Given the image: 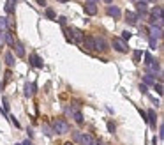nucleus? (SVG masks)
Here are the masks:
<instances>
[{
	"mask_svg": "<svg viewBox=\"0 0 164 145\" xmlns=\"http://www.w3.org/2000/svg\"><path fill=\"white\" fill-rule=\"evenodd\" d=\"M51 126H53V133H57V134H66V133H69V129H71V126H69L64 118H53Z\"/></svg>",
	"mask_w": 164,
	"mask_h": 145,
	"instance_id": "obj_1",
	"label": "nucleus"
},
{
	"mask_svg": "<svg viewBox=\"0 0 164 145\" xmlns=\"http://www.w3.org/2000/svg\"><path fill=\"white\" fill-rule=\"evenodd\" d=\"M113 48H115L116 51H120V53H127V51H129L127 43H125V41H122L120 37H115V39H113Z\"/></svg>",
	"mask_w": 164,
	"mask_h": 145,
	"instance_id": "obj_2",
	"label": "nucleus"
},
{
	"mask_svg": "<svg viewBox=\"0 0 164 145\" xmlns=\"http://www.w3.org/2000/svg\"><path fill=\"white\" fill-rule=\"evenodd\" d=\"M69 34H71V39H72V41H76V43H81L83 37H85V36H83V32L80 30V28H76V27H71V28H69Z\"/></svg>",
	"mask_w": 164,
	"mask_h": 145,
	"instance_id": "obj_3",
	"label": "nucleus"
},
{
	"mask_svg": "<svg viewBox=\"0 0 164 145\" xmlns=\"http://www.w3.org/2000/svg\"><path fill=\"white\" fill-rule=\"evenodd\" d=\"M95 50L97 51H101V53H104V51H108V43H106V39L104 37H97L95 39Z\"/></svg>",
	"mask_w": 164,
	"mask_h": 145,
	"instance_id": "obj_4",
	"label": "nucleus"
},
{
	"mask_svg": "<svg viewBox=\"0 0 164 145\" xmlns=\"http://www.w3.org/2000/svg\"><path fill=\"white\" fill-rule=\"evenodd\" d=\"M83 44H85V48L88 51H95V39L92 36H87V37H83Z\"/></svg>",
	"mask_w": 164,
	"mask_h": 145,
	"instance_id": "obj_5",
	"label": "nucleus"
},
{
	"mask_svg": "<svg viewBox=\"0 0 164 145\" xmlns=\"http://www.w3.org/2000/svg\"><path fill=\"white\" fill-rule=\"evenodd\" d=\"M106 12H108V16H113L115 18V20H118V18H120V9H118V7L116 6H108L106 7Z\"/></svg>",
	"mask_w": 164,
	"mask_h": 145,
	"instance_id": "obj_6",
	"label": "nucleus"
},
{
	"mask_svg": "<svg viewBox=\"0 0 164 145\" xmlns=\"http://www.w3.org/2000/svg\"><path fill=\"white\" fill-rule=\"evenodd\" d=\"M30 64L34 65V67H37V69H41V67H43V59H41V57H39L37 53H32L30 55Z\"/></svg>",
	"mask_w": 164,
	"mask_h": 145,
	"instance_id": "obj_7",
	"label": "nucleus"
},
{
	"mask_svg": "<svg viewBox=\"0 0 164 145\" xmlns=\"http://www.w3.org/2000/svg\"><path fill=\"white\" fill-rule=\"evenodd\" d=\"M83 9H85V14H88V16L97 14V6H95V4H85Z\"/></svg>",
	"mask_w": 164,
	"mask_h": 145,
	"instance_id": "obj_8",
	"label": "nucleus"
},
{
	"mask_svg": "<svg viewBox=\"0 0 164 145\" xmlns=\"http://www.w3.org/2000/svg\"><path fill=\"white\" fill-rule=\"evenodd\" d=\"M155 118H157L155 112H153V110H148V112H147V120L150 122V128H152V129H155Z\"/></svg>",
	"mask_w": 164,
	"mask_h": 145,
	"instance_id": "obj_9",
	"label": "nucleus"
},
{
	"mask_svg": "<svg viewBox=\"0 0 164 145\" xmlns=\"http://www.w3.org/2000/svg\"><path fill=\"white\" fill-rule=\"evenodd\" d=\"M150 37H152V39L162 37V28H161V27H152V28H150Z\"/></svg>",
	"mask_w": 164,
	"mask_h": 145,
	"instance_id": "obj_10",
	"label": "nucleus"
},
{
	"mask_svg": "<svg viewBox=\"0 0 164 145\" xmlns=\"http://www.w3.org/2000/svg\"><path fill=\"white\" fill-rule=\"evenodd\" d=\"M125 18H127V23H129V25H136V23H138V14H136V12L127 11L125 12Z\"/></svg>",
	"mask_w": 164,
	"mask_h": 145,
	"instance_id": "obj_11",
	"label": "nucleus"
},
{
	"mask_svg": "<svg viewBox=\"0 0 164 145\" xmlns=\"http://www.w3.org/2000/svg\"><path fill=\"white\" fill-rule=\"evenodd\" d=\"M147 9H148V4H147V2H141V0H138V2H136V11L139 12V14H145V12H147Z\"/></svg>",
	"mask_w": 164,
	"mask_h": 145,
	"instance_id": "obj_12",
	"label": "nucleus"
},
{
	"mask_svg": "<svg viewBox=\"0 0 164 145\" xmlns=\"http://www.w3.org/2000/svg\"><path fill=\"white\" fill-rule=\"evenodd\" d=\"M35 94V85L34 83H27L25 85V97H32Z\"/></svg>",
	"mask_w": 164,
	"mask_h": 145,
	"instance_id": "obj_13",
	"label": "nucleus"
},
{
	"mask_svg": "<svg viewBox=\"0 0 164 145\" xmlns=\"http://www.w3.org/2000/svg\"><path fill=\"white\" fill-rule=\"evenodd\" d=\"M14 53L16 57H25V48L21 43H14Z\"/></svg>",
	"mask_w": 164,
	"mask_h": 145,
	"instance_id": "obj_14",
	"label": "nucleus"
},
{
	"mask_svg": "<svg viewBox=\"0 0 164 145\" xmlns=\"http://www.w3.org/2000/svg\"><path fill=\"white\" fill-rule=\"evenodd\" d=\"M152 18H155V20H162V7L157 6L152 9Z\"/></svg>",
	"mask_w": 164,
	"mask_h": 145,
	"instance_id": "obj_15",
	"label": "nucleus"
},
{
	"mask_svg": "<svg viewBox=\"0 0 164 145\" xmlns=\"http://www.w3.org/2000/svg\"><path fill=\"white\" fill-rule=\"evenodd\" d=\"M93 140H95V138H93V136H90V134H81V140H80V143H81V145H90Z\"/></svg>",
	"mask_w": 164,
	"mask_h": 145,
	"instance_id": "obj_16",
	"label": "nucleus"
},
{
	"mask_svg": "<svg viewBox=\"0 0 164 145\" xmlns=\"http://www.w3.org/2000/svg\"><path fill=\"white\" fill-rule=\"evenodd\" d=\"M14 6H16V0H7V4H6L7 14H12V12H14Z\"/></svg>",
	"mask_w": 164,
	"mask_h": 145,
	"instance_id": "obj_17",
	"label": "nucleus"
},
{
	"mask_svg": "<svg viewBox=\"0 0 164 145\" xmlns=\"http://www.w3.org/2000/svg\"><path fill=\"white\" fill-rule=\"evenodd\" d=\"M4 60H6V64L9 65V67H12V65H14V57H12V53H11V51H7V53H6Z\"/></svg>",
	"mask_w": 164,
	"mask_h": 145,
	"instance_id": "obj_18",
	"label": "nucleus"
},
{
	"mask_svg": "<svg viewBox=\"0 0 164 145\" xmlns=\"http://www.w3.org/2000/svg\"><path fill=\"white\" fill-rule=\"evenodd\" d=\"M4 36H6V43L11 46V48H14V37H12V32H4Z\"/></svg>",
	"mask_w": 164,
	"mask_h": 145,
	"instance_id": "obj_19",
	"label": "nucleus"
},
{
	"mask_svg": "<svg viewBox=\"0 0 164 145\" xmlns=\"http://www.w3.org/2000/svg\"><path fill=\"white\" fill-rule=\"evenodd\" d=\"M72 117H74V120H76V124H83L85 122V118H83V115H81V112H72Z\"/></svg>",
	"mask_w": 164,
	"mask_h": 145,
	"instance_id": "obj_20",
	"label": "nucleus"
},
{
	"mask_svg": "<svg viewBox=\"0 0 164 145\" xmlns=\"http://www.w3.org/2000/svg\"><path fill=\"white\" fill-rule=\"evenodd\" d=\"M153 83H155V78H153L152 75L143 76V85H153Z\"/></svg>",
	"mask_w": 164,
	"mask_h": 145,
	"instance_id": "obj_21",
	"label": "nucleus"
},
{
	"mask_svg": "<svg viewBox=\"0 0 164 145\" xmlns=\"http://www.w3.org/2000/svg\"><path fill=\"white\" fill-rule=\"evenodd\" d=\"M0 32H7V18L0 16Z\"/></svg>",
	"mask_w": 164,
	"mask_h": 145,
	"instance_id": "obj_22",
	"label": "nucleus"
},
{
	"mask_svg": "<svg viewBox=\"0 0 164 145\" xmlns=\"http://www.w3.org/2000/svg\"><path fill=\"white\" fill-rule=\"evenodd\" d=\"M139 60H141V51H139V50H136V51L132 53V62L139 64Z\"/></svg>",
	"mask_w": 164,
	"mask_h": 145,
	"instance_id": "obj_23",
	"label": "nucleus"
},
{
	"mask_svg": "<svg viewBox=\"0 0 164 145\" xmlns=\"http://www.w3.org/2000/svg\"><path fill=\"white\" fill-rule=\"evenodd\" d=\"M46 16H48L49 20H57V14H55V11H53V9H49V7L46 9Z\"/></svg>",
	"mask_w": 164,
	"mask_h": 145,
	"instance_id": "obj_24",
	"label": "nucleus"
},
{
	"mask_svg": "<svg viewBox=\"0 0 164 145\" xmlns=\"http://www.w3.org/2000/svg\"><path fill=\"white\" fill-rule=\"evenodd\" d=\"M153 89H155V92H157L159 96L162 94V83H161V81H157V83H153Z\"/></svg>",
	"mask_w": 164,
	"mask_h": 145,
	"instance_id": "obj_25",
	"label": "nucleus"
},
{
	"mask_svg": "<svg viewBox=\"0 0 164 145\" xmlns=\"http://www.w3.org/2000/svg\"><path fill=\"white\" fill-rule=\"evenodd\" d=\"M43 129H44V134H46V136H51V134H53V129L49 128L48 124H44V126H43Z\"/></svg>",
	"mask_w": 164,
	"mask_h": 145,
	"instance_id": "obj_26",
	"label": "nucleus"
},
{
	"mask_svg": "<svg viewBox=\"0 0 164 145\" xmlns=\"http://www.w3.org/2000/svg\"><path fill=\"white\" fill-rule=\"evenodd\" d=\"M11 78H12V73H11V71H7V73H6V80H4V85H2V89H4V87H6L9 81H11Z\"/></svg>",
	"mask_w": 164,
	"mask_h": 145,
	"instance_id": "obj_27",
	"label": "nucleus"
},
{
	"mask_svg": "<svg viewBox=\"0 0 164 145\" xmlns=\"http://www.w3.org/2000/svg\"><path fill=\"white\" fill-rule=\"evenodd\" d=\"M148 44H150V50H155V48H157V39L148 37Z\"/></svg>",
	"mask_w": 164,
	"mask_h": 145,
	"instance_id": "obj_28",
	"label": "nucleus"
},
{
	"mask_svg": "<svg viewBox=\"0 0 164 145\" xmlns=\"http://www.w3.org/2000/svg\"><path fill=\"white\" fill-rule=\"evenodd\" d=\"M131 36H132V34L129 32V30H124V32H122V41H129Z\"/></svg>",
	"mask_w": 164,
	"mask_h": 145,
	"instance_id": "obj_29",
	"label": "nucleus"
},
{
	"mask_svg": "<svg viewBox=\"0 0 164 145\" xmlns=\"http://www.w3.org/2000/svg\"><path fill=\"white\" fill-rule=\"evenodd\" d=\"M152 55H150V53H145V62H143V64H145V65H148V64H152Z\"/></svg>",
	"mask_w": 164,
	"mask_h": 145,
	"instance_id": "obj_30",
	"label": "nucleus"
},
{
	"mask_svg": "<svg viewBox=\"0 0 164 145\" xmlns=\"http://www.w3.org/2000/svg\"><path fill=\"white\" fill-rule=\"evenodd\" d=\"M72 140H74V142H80V140H81V133H80V131H74V133H72Z\"/></svg>",
	"mask_w": 164,
	"mask_h": 145,
	"instance_id": "obj_31",
	"label": "nucleus"
},
{
	"mask_svg": "<svg viewBox=\"0 0 164 145\" xmlns=\"http://www.w3.org/2000/svg\"><path fill=\"white\" fill-rule=\"evenodd\" d=\"M6 43V36H4V32H0V46Z\"/></svg>",
	"mask_w": 164,
	"mask_h": 145,
	"instance_id": "obj_32",
	"label": "nucleus"
},
{
	"mask_svg": "<svg viewBox=\"0 0 164 145\" xmlns=\"http://www.w3.org/2000/svg\"><path fill=\"white\" fill-rule=\"evenodd\" d=\"M108 129H109V133H115V126L111 122H108Z\"/></svg>",
	"mask_w": 164,
	"mask_h": 145,
	"instance_id": "obj_33",
	"label": "nucleus"
},
{
	"mask_svg": "<svg viewBox=\"0 0 164 145\" xmlns=\"http://www.w3.org/2000/svg\"><path fill=\"white\" fill-rule=\"evenodd\" d=\"M159 136H161V138H164V128H162V126L159 128Z\"/></svg>",
	"mask_w": 164,
	"mask_h": 145,
	"instance_id": "obj_34",
	"label": "nucleus"
},
{
	"mask_svg": "<svg viewBox=\"0 0 164 145\" xmlns=\"http://www.w3.org/2000/svg\"><path fill=\"white\" fill-rule=\"evenodd\" d=\"M11 122L14 124V126H16V128H20V122H18V120H16V118H14V117H11Z\"/></svg>",
	"mask_w": 164,
	"mask_h": 145,
	"instance_id": "obj_35",
	"label": "nucleus"
},
{
	"mask_svg": "<svg viewBox=\"0 0 164 145\" xmlns=\"http://www.w3.org/2000/svg\"><path fill=\"white\" fill-rule=\"evenodd\" d=\"M58 23H60V25H66V18L60 16V18H58Z\"/></svg>",
	"mask_w": 164,
	"mask_h": 145,
	"instance_id": "obj_36",
	"label": "nucleus"
},
{
	"mask_svg": "<svg viewBox=\"0 0 164 145\" xmlns=\"http://www.w3.org/2000/svg\"><path fill=\"white\" fill-rule=\"evenodd\" d=\"M37 4H39V6H46V2H44V0H37Z\"/></svg>",
	"mask_w": 164,
	"mask_h": 145,
	"instance_id": "obj_37",
	"label": "nucleus"
},
{
	"mask_svg": "<svg viewBox=\"0 0 164 145\" xmlns=\"http://www.w3.org/2000/svg\"><path fill=\"white\" fill-rule=\"evenodd\" d=\"M99 0H87V4H97Z\"/></svg>",
	"mask_w": 164,
	"mask_h": 145,
	"instance_id": "obj_38",
	"label": "nucleus"
},
{
	"mask_svg": "<svg viewBox=\"0 0 164 145\" xmlns=\"http://www.w3.org/2000/svg\"><path fill=\"white\" fill-rule=\"evenodd\" d=\"M90 145H99V142H97V140H93V142H92Z\"/></svg>",
	"mask_w": 164,
	"mask_h": 145,
	"instance_id": "obj_39",
	"label": "nucleus"
},
{
	"mask_svg": "<svg viewBox=\"0 0 164 145\" xmlns=\"http://www.w3.org/2000/svg\"><path fill=\"white\" fill-rule=\"evenodd\" d=\"M102 2H106V4H111V2H113V0H102Z\"/></svg>",
	"mask_w": 164,
	"mask_h": 145,
	"instance_id": "obj_40",
	"label": "nucleus"
},
{
	"mask_svg": "<svg viewBox=\"0 0 164 145\" xmlns=\"http://www.w3.org/2000/svg\"><path fill=\"white\" fill-rule=\"evenodd\" d=\"M21 145H32V143H30V142L27 140V142H25V143H21Z\"/></svg>",
	"mask_w": 164,
	"mask_h": 145,
	"instance_id": "obj_41",
	"label": "nucleus"
},
{
	"mask_svg": "<svg viewBox=\"0 0 164 145\" xmlns=\"http://www.w3.org/2000/svg\"><path fill=\"white\" fill-rule=\"evenodd\" d=\"M57 2H62V4H66L67 0H57Z\"/></svg>",
	"mask_w": 164,
	"mask_h": 145,
	"instance_id": "obj_42",
	"label": "nucleus"
},
{
	"mask_svg": "<svg viewBox=\"0 0 164 145\" xmlns=\"http://www.w3.org/2000/svg\"><path fill=\"white\" fill-rule=\"evenodd\" d=\"M64 145H74V143H72V142H67V143H64Z\"/></svg>",
	"mask_w": 164,
	"mask_h": 145,
	"instance_id": "obj_43",
	"label": "nucleus"
},
{
	"mask_svg": "<svg viewBox=\"0 0 164 145\" xmlns=\"http://www.w3.org/2000/svg\"><path fill=\"white\" fill-rule=\"evenodd\" d=\"M132 2H138V0H132Z\"/></svg>",
	"mask_w": 164,
	"mask_h": 145,
	"instance_id": "obj_44",
	"label": "nucleus"
},
{
	"mask_svg": "<svg viewBox=\"0 0 164 145\" xmlns=\"http://www.w3.org/2000/svg\"><path fill=\"white\" fill-rule=\"evenodd\" d=\"M18 145H21V143H18Z\"/></svg>",
	"mask_w": 164,
	"mask_h": 145,
	"instance_id": "obj_45",
	"label": "nucleus"
}]
</instances>
